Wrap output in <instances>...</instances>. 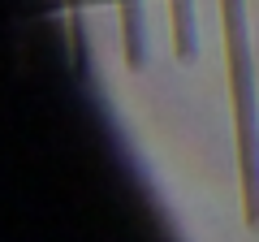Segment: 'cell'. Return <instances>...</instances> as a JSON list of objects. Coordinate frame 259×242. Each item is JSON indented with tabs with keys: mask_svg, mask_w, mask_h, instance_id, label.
Returning a JSON list of instances; mask_svg holds the SVG:
<instances>
[{
	"mask_svg": "<svg viewBox=\"0 0 259 242\" xmlns=\"http://www.w3.org/2000/svg\"><path fill=\"white\" fill-rule=\"evenodd\" d=\"M225 9V48H229V91H233V130H238V177L246 225L259 229V112H255V74H250V35L246 0H221Z\"/></svg>",
	"mask_w": 259,
	"mask_h": 242,
	"instance_id": "1",
	"label": "cell"
},
{
	"mask_svg": "<svg viewBox=\"0 0 259 242\" xmlns=\"http://www.w3.org/2000/svg\"><path fill=\"white\" fill-rule=\"evenodd\" d=\"M121 39H125V65L143 69L147 48H143V0H121Z\"/></svg>",
	"mask_w": 259,
	"mask_h": 242,
	"instance_id": "2",
	"label": "cell"
},
{
	"mask_svg": "<svg viewBox=\"0 0 259 242\" xmlns=\"http://www.w3.org/2000/svg\"><path fill=\"white\" fill-rule=\"evenodd\" d=\"M168 13H173V48L182 61H194L199 52V39H194V0H168Z\"/></svg>",
	"mask_w": 259,
	"mask_h": 242,
	"instance_id": "3",
	"label": "cell"
},
{
	"mask_svg": "<svg viewBox=\"0 0 259 242\" xmlns=\"http://www.w3.org/2000/svg\"><path fill=\"white\" fill-rule=\"evenodd\" d=\"M69 5V44H74V61L78 69H87V13H82V0H65Z\"/></svg>",
	"mask_w": 259,
	"mask_h": 242,
	"instance_id": "4",
	"label": "cell"
}]
</instances>
